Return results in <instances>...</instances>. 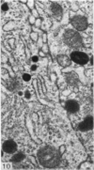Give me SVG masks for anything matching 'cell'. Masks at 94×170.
I'll list each match as a JSON object with an SVG mask.
<instances>
[{"mask_svg": "<svg viewBox=\"0 0 94 170\" xmlns=\"http://www.w3.org/2000/svg\"><path fill=\"white\" fill-rule=\"evenodd\" d=\"M57 61L58 63L60 64L61 66L63 67H66V66H69L71 61H70V58L68 57L67 56H59L57 57Z\"/></svg>", "mask_w": 94, "mask_h": 170, "instance_id": "cell-9", "label": "cell"}, {"mask_svg": "<svg viewBox=\"0 0 94 170\" xmlns=\"http://www.w3.org/2000/svg\"><path fill=\"white\" fill-rule=\"evenodd\" d=\"M24 159V155L23 154V153H16L14 156H13V158H12V161L13 162H21V161H23Z\"/></svg>", "mask_w": 94, "mask_h": 170, "instance_id": "cell-11", "label": "cell"}, {"mask_svg": "<svg viewBox=\"0 0 94 170\" xmlns=\"http://www.w3.org/2000/svg\"><path fill=\"white\" fill-rule=\"evenodd\" d=\"M32 60H33L34 62H36V61H38V56H34V57L32 58Z\"/></svg>", "mask_w": 94, "mask_h": 170, "instance_id": "cell-15", "label": "cell"}, {"mask_svg": "<svg viewBox=\"0 0 94 170\" xmlns=\"http://www.w3.org/2000/svg\"><path fill=\"white\" fill-rule=\"evenodd\" d=\"M7 88H8V89H10L11 91H13L17 88H19V82L16 81V80H11L10 83L7 85Z\"/></svg>", "mask_w": 94, "mask_h": 170, "instance_id": "cell-10", "label": "cell"}, {"mask_svg": "<svg viewBox=\"0 0 94 170\" xmlns=\"http://www.w3.org/2000/svg\"><path fill=\"white\" fill-rule=\"evenodd\" d=\"M40 163L45 167H55L60 162L59 152L51 147L42 148L38 153Z\"/></svg>", "mask_w": 94, "mask_h": 170, "instance_id": "cell-1", "label": "cell"}, {"mask_svg": "<svg viewBox=\"0 0 94 170\" xmlns=\"http://www.w3.org/2000/svg\"><path fill=\"white\" fill-rule=\"evenodd\" d=\"M51 10H52V12L54 13V15L57 16V19H60L59 17L62 15V8L58 4H53L52 7H51Z\"/></svg>", "mask_w": 94, "mask_h": 170, "instance_id": "cell-8", "label": "cell"}, {"mask_svg": "<svg viewBox=\"0 0 94 170\" xmlns=\"http://www.w3.org/2000/svg\"><path fill=\"white\" fill-rule=\"evenodd\" d=\"M25 97H27L28 99H29V98H30V94H29V92H28V91L25 92Z\"/></svg>", "mask_w": 94, "mask_h": 170, "instance_id": "cell-14", "label": "cell"}, {"mask_svg": "<svg viewBox=\"0 0 94 170\" xmlns=\"http://www.w3.org/2000/svg\"><path fill=\"white\" fill-rule=\"evenodd\" d=\"M72 60L79 65H85L89 62V56L82 52H73L71 54Z\"/></svg>", "mask_w": 94, "mask_h": 170, "instance_id": "cell-4", "label": "cell"}, {"mask_svg": "<svg viewBox=\"0 0 94 170\" xmlns=\"http://www.w3.org/2000/svg\"><path fill=\"white\" fill-rule=\"evenodd\" d=\"M1 10H2L3 11H7L8 10V4L4 3V4L2 5V7H1Z\"/></svg>", "mask_w": 94, "mask_h": 170, "instance_id": "cell-13", "label": "cell"}, {"mask_svg": "<svg viewBox=\"0 0 94 170\" xmlns=\"http://www.w3.org/2000/svg\"><path fill=\"white\" fill-rule=\"evenodd\" d=\"M30 78H31V76H30L29 74H28V73H24V74L23 75V79H24V81H29Z\"/></svg>", "mask_w": 94, "mask_h": 170, "instance_id": "cell-12", "label": "cell"}, {"mask_svg": "<svg viewBox=\"0 0 94 170\" xmlns=\"http://www.w3.org/2000/svg\"><path fill=\"white\" fill-rule=\"evenodd\" d=\"M71 22L72 24L73 25V27L79 31H83L88 27V20L86 17L76 15L73 17Z\"/></svg>", "mask_w": 94, "mask_h": 170, "instance_id": "cell-3", "label": "cell"}, {"mask_svg": "<svg viewBox=\"0 0 94 170\" xmlns=\"http://www.w3.org/2000/svg\"><path fill=\"white\" fill-rule=\"evenodd\" d=\"M65 108L67 109V111H69L70 113H75L78 111L79 104L77 101H68L66 103Z\"/></svg>", "mask_w": 94, "mask_h": 170, "instance_id": "cell-7", "label": "cell"}, {"mask_svg": "<svg viewBox=\"0 0 94 170\" xmlns=\"http://www.w3.org/2000/svg\"><path fill=\"white\" fill-rule=\"evenodd\" d=\"M64 41L65 43L73 48H79L82 46V38L74 30L69 29L64 33Z\"/></svg>", "mask_w": 94, "mask_h": 170, "instance_id": "cell-2", "label": "cell"}, {"mask_svg": "<svg viewBox=\"0 0 94 170\" xmlns=\"http://www.w3.org/2000/svg\"><path fill=\"white\" fill-rule=\"evenodd\" d=\"M31 69H32V71H35V70L37 69V67H36L35 65H34V66H32V68H31Z\"/></svg>", "mask_w": 94, "mask_h": 170, "instance_id": "cell-16", "label": "cell"}, {"mask_svg": "<svg viewBox=\"0 0 94 170\" xmlns=\"http://www.w3.org/2000/svg\"><path fill=\"white\" fill-rule=\"evenodd\" d=\"M93 128V117H88L84 121H82L79 124V129L83 132L89 131Z\"/></svg>", "mask_w": 94, "mask_h": 170, "instance_id": "cell-5", "label": "cell"}, {"mask_svg": "<svg viewBox=\"0 0 94 170\" xmlns=\"http://www.w3.org/2000/svg\"><path fill=\"white\" fill-rule=\"evenodd\" d=\"M17 149L16 143L12 140H8L3 144V150L7 153H13Z\"/></svg>", "mask_w": 94, "mask_h": 170, "instance_id": "cell-6", "label": "cell"}]
</instances>
